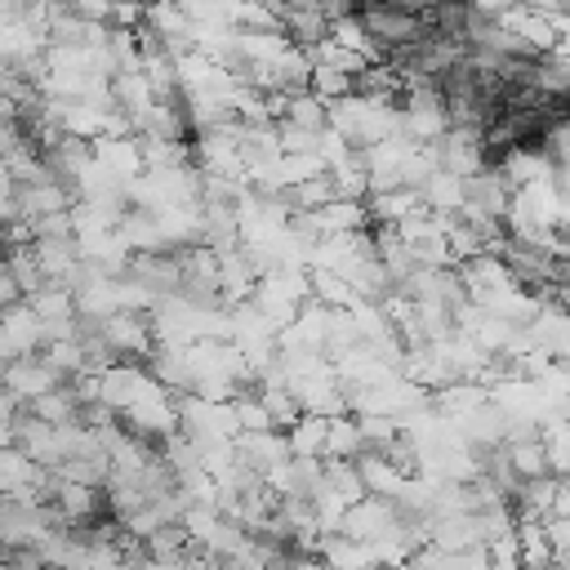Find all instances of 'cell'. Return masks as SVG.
<instances>
[{
	"mask_svg": "<svg viewBox=\"0 0 570 570\" xmlns=\"http://www.w3.org/2000/svg\"><path fill=\"white\" fill-rule=\"evenodd\" d=\"M0 387H4L9 401H40V396L58 392L62 379H58L40 356H18V361L0 374Z\"/></svg>",
	"mask_w": 570,
	"mask_h": 570,
	"instance_id": "obj_1",
	"label": "cell"
}]
</instances>
